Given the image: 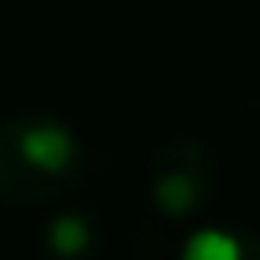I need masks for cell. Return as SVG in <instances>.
<instances>
[{"instance_id":"6da1fadb","label":"cell","mask_w":260,"mask_h":260,"mask_svg":"<svg viewBox=\"0 0 260 260\" xmlns=\"http://www.w3.org/2000/svg\"><path fill=\"white\" fill-rule=\"evenodd\" d=\"M16 154L37 175H65L77 158V142L61 122H28L16 134Z\"/></svg>"},{"instance_id":"7a4b0ae2","label":"cell","mask_w":260,"mask_h":260,"mask_svg":"<svg viewBox=\"0 0 260 260\" xmlns=\"http://www.w3.org/2000/svg\"><path fill=\"white\" fill-rule=\"evenodd\" d=\"M183 260H244V244L223 228H203L183 244Z\"/></svg>"},{"instance_id":"3957f363","label":"cell","mask_w":260,"mask_h":260,"mask_svg":"<svg viewBox=\"0 0 260 260\" xmlns=\"http://www.w3.org/2000/svg\"><path fill=\"white\" fill-rule=\"evenodd\" d=\"M49 248L57 256H81L89 248V223L81 215H61L49 228Z\"/></svg>"},{"instance_id":"277c9868","label":"cell","mask_w":260,"mask_h":260,"mask_svg":"<svg viewBox=\"0 0 260 260\" xmlns=\"http://www.w3.org/2000/svg\"><path fill=\"white\" fill-rule=\"evenodd\" d=\"M154 195H158L167 215H187L195 203V179L191 175H162L154 183Z\"/></svg>"}]
</instances>
